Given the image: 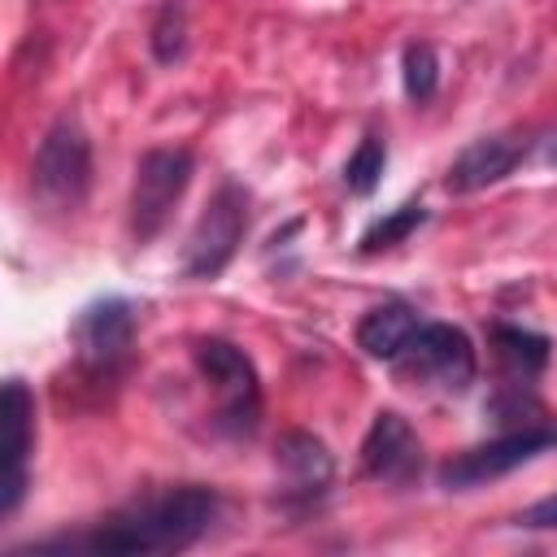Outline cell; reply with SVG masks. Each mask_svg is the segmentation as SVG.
Here are the masks:
<instances>
[{"instance_id":"1","label":"cell","mask_w":557,"mask_h":557,"mask_svg":"<svg viewBox=\"0 0 557 557\" xmlns=\"http://www.w3.org/2000/svg\"><path fill=\"white\" fill-rule=\"evenodd\" d=\"M222 496L205 483H178L148 492L109 518L91 522L78 535H52L22 553H96V557H148V553H183L218 522Z\"/></svg>"},{"instance_id":"2","label":"cell","mask_w":557,"mask_h":557,"mask_svg":"<svg viewBox=\"0 0 557 557\" xmlns=\"http://www.w3.org/2000/svg\"><path fill=\"white\" fill-rule=\"evenodd\" d=\"M87 191H91V135L74 113H61L44 131L30 157V196L44 213L70 218L83 209Z\"/></svg>"},{"instance_id":"3","label":"cell","mask_w":557,"mask_h":557,"mask_svg":"<svg viewBox=\"0 0 557 557\" xmlns=\"http://www.w3.org/2000/svg\"><path fill=\"white\" fill-rule=\"evenodd\" d=\"M191 357H196V370L205 374V383L213 387L218 431L231 440H252L261 426V379H257L252 357L222 335L196 339Z\"/></svg>"},{"instance_id":"4","label":"cell","mask_w":557,"mask_h":557,"mask_svg":"<svg viewBox=\"0 0 557 557\" xmlns=\"http://www.w3.org/2000/svg\"><path fill=\"white\" fill-rule=\"evenodd\" d=\"M392 370L422 387V392H440V396H466L479 379V357L474 344L461 326L453 322H422L418 335L409 339V348L392 361Z\"/></svg>"},{"instance_id":"5","label":"cell","mask_w":557,"mask_h":557,"mask_svg":"<svg viewBox=\"0 0 557 557\" xmlns=\"http://www.w3.org/2000/svg\"><path fill=\"white\" fill-rule=\"evenodd\" d=\"M248 218H252L248 187L235 183V178H222L218 191L209 196V205L200 209L187 244H183V274L196 278V283L218 278L235 261V252L248 235Z\"/></svg>"},{"instance_id":"6","label":"cell","mask_w":557,"mask_h":557,"mask_svg":"<svg viewBox=\"0 0 557 557\" xmlns=\"http://www.w3.org/2000/svg\"><path fill=\"white\" fill-rule=\"evenodd\" d=\"M191 174H196V157L187 148H148L135 161V183H131V205H126L131 209L126 226H131L135 248H148L165 231Z\"/></svg>"},{"instance_id":"7","label":"cell","mask_w":557,"mask_h":557,"mask_svg":"<svg viewBox=\"0 0 557 557\" xmlns=\"http://www.w3.org/2000/svg\"><path fill=\"white\" fill-rule=\"evenodd\" d=\"M553 448H557V422H522V426H513L487 444H474V448L448 457L435 470V483L444 492H474V487H483V483H492V479H500V474H509V470H518V466H527Z\"/></svg>"},{"instance_id":"8","label":"cell","mask_w":557,"mask_h":557,"mask_svg":"<svg viewBox=\"0 0 557 557\" xmlns=\"http://www.w3.org/2000/svg\"><path fill=\"white\" fill-rule=\"evenodd\" d=\"M70 344L87 374L96 379L122 374L135 348V305L122 296H100L83 305L78 318L70 322Z\"/></svg>"},{"instance_id":"9","label":"cell","mask_w":557,"mask_h":557,"mask_svg":"<svg viewBox=\"0 0 557 557\" xmlns=\"http://www.w3.org/2000/svg\"><path fill=\"white\" fill-rule=\"evenodd\" d=\"M361 474L370 483H383V487H413L422 479V440L418 431L409 426L405 413L396 409H379L361 435Z\"/></svg>"},{"instance_id":"10","label":"cell","mask_w":557,"mask_h":557,"mask_svg":"<svg viewBox=\"0 0 557 557\" xmlns=\"http://www.w3.org/2000/svg\"><path fill=\"white\" fill-rule=\"evenodd\" d=\"M274 466H278V487H283V505L287 509H313L331 479H335V457L331 448L309 435V431H287L274 444Z\"/></svg>"},{"instance_id":"11","label":"cell","mask_w":557,"mask_h":557,"mask_svg":"<svg viewBox=\"0 0 557 557\" xmlns=\"http://www.w3.org/2000/svg\"><path fill=\"white\" fill-rule=\"evenodd\" d=\"M540 139H527V135H483L474 144H466L453 165L444 170V187L453 196H470V191H483V187H496L500 178H509L535 148Z\"/></svg>"},{"instance_id":"12","label":"cell","mask_w":557,"mask_h":557,"mask_svg":"<svg viewBox=\"0 0 557 557\" xmlns=\"http://www.w3.org/2000/svg\"><path fill=\"white\" fill-rule=\"evenodd\" d=\"M30 444H35V396L22 379L4 383V496L0 513L13 518L30 483Z\"/></svg>"},{"instance_id":"13","label":"cell","mask_w":557,"mask_h":557,"mask_svg":"<svg viewBox=\"0 0 557 557\" xmlns=\"http://www.w3.org/2000/svg\"><path fill=\"white\" fill-rule=\"evenodd\" d=\"M418 326H422V318H418V309L409 300H383V305L366 309V318L357 322V348L366 357L392 366L409 348V339L418 335Z\"/></svg>"},{"instance_id":"14","label":"cell","mask_w":557,"mask_h":557,"mask_svg":"<svg viewBox=\"0 0 557 557\" xmlns=\"http://www.w3.org/2000/svg\"><path fill=\"white\" fill-rule=\"evenodd\" d=\"M422 222H426V205H422V200H405V205L387 209L383 218H374V222L361 231V239H357V252H361V257L387 252V248L405 244V239H409V235H413Z\"/></svg>"},{"instance_id":"15","label":"cell","mask_w":557,"mask_h":557,"mask_svg":"<svg viewBox=\"0 0 557 557\" xmlns=\"http://www.w3.org/2000/svg\"><path fill=\"white\" fill-rule=\"evenodd\" d=\"M191 44V26H187V4L183 0H165L148 26V48L157 57V65H178L187 57Z\"/></svg>"},{"instance_id":"16","label":"cell","mask_w":557,"mask_h":557,"mask_svg":"<svg viewBox=\"0 0 557 557\" xmlns=\"http://www.w3.org/2000/svg\"><path fill=\"white\" fill-rule=\"evenodd\" d=\"M383 170H387V139L370 131L344 161V187L352 196H374V187L383 183Z\"/></svg>"},{"instance_id":"17","label":"cell","mask_w":557,"mask_h":557,"mask_svg":"<svg viewBox=\"0 0 557 557\" xmlns=\"http://www.w3.org/2000/svg\"><path fill=\"white\" fill-rule=\"evenodd\" d=\"M400 87L413 104H426L440 91V57L431 44H405L400 52Z\"/></svg>"},{"instance_id":"18","label":"cell","mask_w":557,"mask_h":557,"mask_svg":"<svg viewBox=\"0 0 557 557\" xmlns=\"http://www.w3.org/2000/svg\"><path fill=\"white\" fill-rule=\"evenodd\" d=\"M513 527H522V531H553L557 527V492L544 496V500H535V505H527L513 518Z\"/></svg>"}]
</instances>
